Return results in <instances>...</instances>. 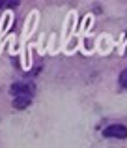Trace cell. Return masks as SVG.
<instances>
[{
	"instance_id": "1",
	"label": "cell",
	"mask_w": 127,
	"mask_h": 148,
	"mask_svg": "<svg viewBox=\"0 0 127 148\" xmlns=\"http://www.w3.org/2000/svg\"><path fill=\"white\" fill-rule=\"evenodd\" d=\"M105 137H112V139H127V126L124 124H112L103 131Z\"/></svg>"
},
{
	"instance_id": "2",
	"label": "cell",
	"mask_w": 127,
	"mask_h": 148,
	"mask_svg": "<svg viewBox=\"0 0 127 148\" xmlns=\"http://www.w3.org/2000/svg\"><path fill=\"white\" fill-rule=\"evenodd\" d=\"M10 92L15 98H17V96H32L34 84H30V83H13L10 86Z\"/></svg>"
},
{
	"instance_id": "3",
	"label": "cell",
	"mask_w": 127,
	"mask_h": 148,
	"mask_svg": "<svg viewBox=\"0 0 127 148\" xmlns=\"http://www.w3.org/2000/svg\"><path fill=\"white\" fill-rule=\"evenodd\" d=\"M30 103H32L30 96H17V98L13 99V107L15 109H26Z\"/></svg>"
},
{
	"instance_id": "4",
	"label": "cell",
	"mask_w": 127,
	"mask_h": 148,
	"mask_svg": "<svg viewBox=\"0 0 127 148\" xmlns=\"http://www.w3.org/2000/svg\"><path fill=\"white\" fill-rule=\"evenodd\" d=\"M120 84L122 86H127V68L122 71V75H120Z\"/></svg>"
}]
</instances>
